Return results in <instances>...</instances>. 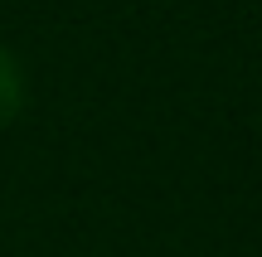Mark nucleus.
<instances>
[{"instance_id": "f257e3e1", "label": "nucleus", "mask_w": 262, "mask_h": 257, "mask_svg": "<svg viewBox=\"0 0 262 257\" xmlns=\"http://www.w3.org/2000/svg\"><path fill=\"white\" fill-rule=\"evenodd\" d=\"M25 107V78H19V63L10 49H0V126H10Z\"/></svg>"}]
</instances>
